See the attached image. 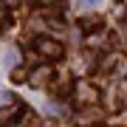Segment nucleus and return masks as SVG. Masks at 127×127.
I'll use <instances>...</instances> for the list:
<instances>
[{"instance_id":"20e7f679","label":"nucleus","mask_w":127,"mask_h":127,"mask_svg":"<svg viewBox=\"0 0 127 127\" xmlns=\"http://www.w3.org/2000/svg\"><path fill=\"white\" fill-rule=\"evenodd\" d=\"M42 3H59V0H42Z\"/></svg>"},{"instance_id":"f257e3e1","label":"nucleus","mask_w":127,"mask_h":127,"mask_svg":"<svg viewBox=\"0 0 127 127\" xmlns=\"http://www.w3.org/2000/svg\"><path fill=\"white\" fill-rule=\"evenodd\" d=\"M37 48H40L45 57H51V59L62 57V45H59V42H51V40H37Z\"/></svg>"},{"instance_id":"7ed1b4c3","label":"nucleus","mask_w":127,"mask_h":127,"mask_svg":"<svg viewBox=\"0 0 127 127\" xmlns=\"http://www.w3.org/2000/svg\"><path fill=\"white\" fill-rule=\"evenodd\" d=\"M96 3H99V0H79V6H82V9H88V6H96Z\"/></svg>"},{"instance_id":"f03ea898","label":"nucleus","mask_w":127,"mask_h":127,"mask_svg":"<svg viewBox=\"0 0 127 127\" xmlns=\"http://www.w3.org/2000/svg\"><path fill=\"white\" fill-rule=\"evenodd\" d=\"M45 76H48V68H40V71L34 73V79H31V82H34V85H40V82L45 79Z\"/></svg>"}]
</instances>
